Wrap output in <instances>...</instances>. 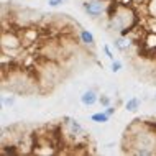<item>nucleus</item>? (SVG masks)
Returning a JSON list of instances; mask_svg holds the SVG:
<instances>
[{
  "instance_id": "0eeeda50",
  "label": "nucleus",
  "mask_w": 156,
  "mask_h": 156,
  "mask_svg": "<svg viewBox=\"0 0 156 156\" xmlns=\"http://www.w3.org/2000/svg\"><path fill=\"white\" fill-rule=\"evenodd\" d=\"M79 40H81V43L84 46H87V48H94L95 46V36L92 35L89 30H86V28H81V30H79Z\"/></svg>"
},
{
  "instance_id": "20e7f679",
  "label": "nucleus",
  "mask_w": 156,
  "mask_h": 156,
  "mask_svg": "<svg viewBox=\"0 0 156 156\" xmlns=\"http://www.w3.org/2000/svg\"><path fill=\"white\" fill-rule=\"evenodd\" d=\"M62 125L67 128V132H69V135L73 138H81L86 135V130H84V126L79 123L76 119H73V117H62Z\"/></svg>"
},
{
  "instance_id": "f03ea898",
  "label": "nucleus",
  "mask_w": 156,
  "mask_h": 156,
  "mask_svg": "<svg viewBox=\"0 0 156 156\" xmlns=\"http://www.w3.org/2000/svg\"><path fill=\"white\" fill-rule=\"evenodd\" d=\"M136 15H135L133 8L128 5H117L115 10L108 16V28L112 31H117L120 35H126L135 25Z\"/></svg>"
},
{
  "instance_id": "9b49d317",
  "label": "nucleus",
  "mask_w": 156,
  "mask_h": 156,
  "mask_svg": "<svg viewBox=\"0 0 156 156\" xmlns=\"http://www.w3.org/2000/svg\"><path fill=\"white\" fill-rule=\"evenodd\" d=\"M16 102V97L13 94H3L2 95V107L3 108H12Z\"/></svg>"
},
{
  "instance_id": "a211bd4d",
  "label": "nucleus",
  "mask_w": 156,
  "mask_h": 156,
  "mask_svg": "<svg viewBox=\"0 0 156 156\" xmlns=\"http://www.w3.org/2000/svg\"><path fill=\"white\" fill-rule=\"evenodd\" d=\"M146 43H148L150 46H156V36L154 35H150L148 40H146Z\"/></svg>"
},
{
  "instance_id": "6e6552de",
  "label": "nucleus",
  "mask_w": 156,
  "mask_h": 156,
  "mask_svg": "<svg viewBox=\"0 0 156 156\" xmlns=\"http://www.w3.org/2000/svg\"><path fill=\"white\" fill-rule=\"evenodd\" d=\"M113 46H115L117 51L125 53L126 49L132 48V40H130L128 36H125V35H120L119 38H115V41H113Z\"/></svg>"
},
{
  "instance_id": "f257e3e1",
  "label": "nucleus",
  "mask_w": 156,
  "mask_h": 156,
  "mask_svg": "<svg viewBox=\"0 0 156 156\" xmlns=\"http://www.w3.org/2000/svg\"><path fill=\"white\" fill-rule=\"evenodd\" d=\"M130 136H132V145H130L128 153L136 156H153L156 154V130H151L148 126H141L140 130L133 132L130 128Z\"/></svg>"
},
{
  "instance_id": "f3484780",
  "label": "nucleus",
  "mask_w": 156,
  "mask_h": 156,
  "mask_svg": "<svg viewBox=\"0 0 156 156\" xmlns=\"http://www.w3.org/2000/svg\"><path fill=\"white\" fill-rule=\"evenodd\" d=\"M104 110L107 112L110 117H113V115H115V112H117V108L113 107V105H108V107H105V108H104Z\"/></svg>"
},
{
  "instance_id": "aec40b11",
  "label": "nucleus",
  "mask_w": 156,
  "mask_h": 156,
  "mask_svg": "<svg viewBox=\"0 0 156 156\" xmlns=\"http://www.w3.org/2000/svg\"><path fill=\"white\" fill-rule=\"evenodd\" d=\"M154 100H156V94H154Z\"/></svg>"
},
{
  "instance_id": "ddd939ff",
  "label": "nucleus",
  "mask_w": 156,
  "mask_h": 156,
  "mask_svg": "<svg viewBox=\"0 0 156 156\" xmlns=\"http://www.w3.org/2000/svg\"><path fill=\"white\" fill-rule=\"evenodd\" d=\"M104 53H105V56H107L110 61L115 59V56H113V53H112V49H110V46H108V44H104Z\"/></svg>"
},
{
  "instance_id": "f8f14e48",
  "label": "nucleus",
  "mask_w": 156,
  "mask_h": 156,
  "mask_svg": "<svg viewBox=\"0 0 156 156\" xmlns=\"http://www.w3.org/2000/svg\"><path fill=\"white\" fill-rule=\"evenodd\" d=\"M122 67H123V62H122L120 59H113L112 66H110V71L113 74H117V73H120V71H122Z\"/></svg>"
},
{
  "instance_id": "9d476101",
  "label": "nucleus",
  "mask_w": 156,
  "mask_h": 156,
  "mask_svg": "<svg viewBox=\"0 0 156 156\" xmlns=\"http://www.w3.org/2000/svg\"><path fill=\"white\" fill-rule=\"evenodd\" d=\"M140 107H141V100L138 99V97H130V99L125 102V110L126 112L135 113V112H138V108H140Z\"/></svg>"
},
{
  "instance_id": "1a4fd4ad",
  "label": "nucleus",
  "mask_w": 156,
  "mask_h": 156,
  "mask_svg": "<svg viewBox=\"0 0 156 156\" xmlns=\"http://www.w3.org/2000/svg\"><path fill=\"white\" fill-rule=\"evenodd\" d=\"M112 117L108 115L105 110H100V112H95V113H92L90 115V122H94V123H108L110 122Z\"/></svg>"
},
{
  "instance_id": "4468645a",
  "label": "nucleus",
  "mask_w": 156,
  "mask_h": 156,
  "mask_svg": "<svg viewBox=\"0 0 156 156\" xmlns=\"http://www.w3.org/2000/svg\"><path fill=\"white\" fill-rule=\"evenodd\" d=\"M148 10H150L151 16H154V18H156V0H151V2L148 3Z\"/></svg>"
},
{
  "instance_id": "423d86ee",
  "label": "nucleus",
  "mask_w": 156,
  "mask_h": 156,
  "mask_svg": "<svg viewBox=\"0 0 156 156\" xmlns=\"http://www.w3.org/2000/svg\"><path fill=\"white\" fill-rule=\"evenodd\" d=\"M99 99H100V95L95 89L84 90L81 94V97H79V100H81V104L84 105V107H92V105H95L97 102H99Z\"/></svg>"
},
{
  "instance_id": "6ab92c4d",
  "label": "nucleus",
  "mask_w": 156,
  "mask_h": 156,
  "mask_svg": "<svg viewBox=\"0 0 156 156\" xmlns=\"http://www.w3.org/2000/svg\"><path fill=\"white\" fill-rule=\"evenodd\" d=\"M126 2L130 3V2H141V0H126Z\"/></svg>"
},
{
  "instance_id": "7ed1b4c3",
  "label": "nucleus",
  "mask_w": 156,
  "mask_h": 156,
  "mask_svg": "<svg viewBox=\"0 0 156 156\" xmlns=\"http://www.w3.org/2000/svg\"><path fill=\"white\" fill-rule=\"evenodd\" d=\"M82 8L90 18H99L102 16L108 8V0H84Z\"/></svg>"
},
{
  "instance_id": "dca6fc26",
  "label": "nucleus",
  "mask_w": 156,
  "mask_h": 156,
  "mask_svg": "<svg viewBox=\"0 0 156 156\" xmlns=\"http://www.w3.org/2000/svg\"><path fill=\"white\" fill-rule=\"evenodd\" d=\"M64 3V0H48V5L51 8H58L59 5H62Z\"/></svg>"
},
{
  "instance_id": "2eb2a0df",
  "label": "nucleus",
  "mask_w": 156,
  "mask_h": 156,
  "mask_svg": "<svg viewBox=\"0 0 156 156\" xmlns=\"http://www.w3.org/2000/svg\"><path fill=\"white\" fill-rule=\"evenodd\" d=\"M99 102H100V105H104V107H108V105H110V97H107V95H100Z\"/></svg>"
},
{
  "instance_id": "39448f33",
  "label": "nucleus",
  "mask_w": 156,
  "mask_h": 156,
  "mask_svg": "<svg viewBox=\"0 0 156 156\" xmlns=\"http://www.w3.org/2000/svg\"><path fill=\"white\" fill-rule=\"evenodd\" d=\"M22 46V40L10 31H3L2 33V49L3 51H15Z\"/></svg>"
}]
</instances>
